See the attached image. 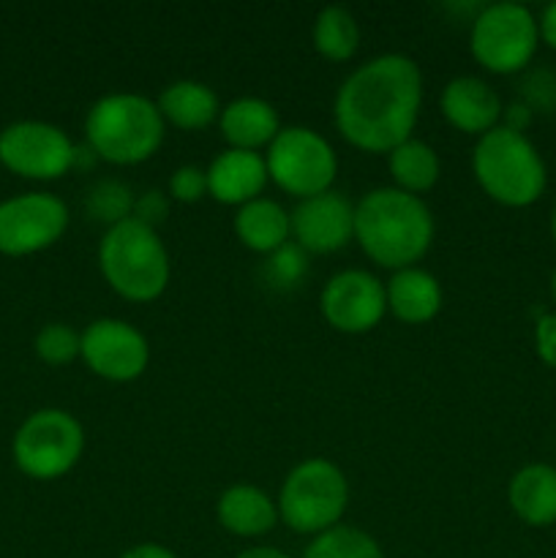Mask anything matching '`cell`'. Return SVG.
Returning a JSON list of instances; mask_svg holds the SVG:
<instances>
[{
    "label": "cell",
    "instance_id": "obj_18",
    "mask_svg": "<svg viewBox=\"0 0 556 558\" xmlns=\"http://www.w3.org/2000/svg\"><path fill=\"white\" fill-rule=\"evenodd\" d=\"M507 501L518 521L532 529H545L556 523V466L551 463H529L512 474L507 485Z\"/></svg>",
    "mask_w": 556,
    "mask_h": 558
},
{
    "label": "cell",
    "instance_id": "obj_1",
    "mask_svg": "<svg viewBox=\"0 0 556 558\" xmlns=\"http://www.w3.org/2000/svg\"><path fill=\"white\" fill-rule=\"evenodd\" d=\"M423 107V74L407 54H379L341 82L333 120L343 140L363 153H390L412 140Z\"/></svg>",
    "mask_w": 556,
    "mask_h": 558
},
{
    "label": "cell",
    "instance_id": "obj_22",
    "mask_svg": "<svg viewBox=\"0 0 556 558\" xmlns=\"http://www.w3.org/2000/svg\"><path fill=\"white\" fill-rule=\"evenodd\" d=\"M234 234L254 254H276L292 238V221L276 199L259 196V199L238 207Z\"/></svg>",
    "mask_w": 556,
    "mask_h": 558
},
{
    "label": "cell",
    "instance_id": "obj_8",
    "mask_svg": "<svg viewBox=\"0 0 556 558\" xmlns=\"http://www.w3.org/2000/svg\"><path fill=\"white\" fill-rule=\"evenodd\" d=\"M14 463L31 480H60L80 463L85 430L63 409H38L14 434Z\"/></svg>",
    "mask_w": 556,
    "mask_h": 558
},
{
    "label": "cell",
    "instance_id": "obj_20",
    "mask_svg": "<svg viewBox=\"0 0 556 558\" xmlns=\"http://www.w3.org/2000/svg\"><path fill=\"white\" fill-rule=\"evenodd\" d=\"M387 311L403 325H425L442 311V287L423 267L392 272L385 283Z\"/></svg>",
    "mask_w": 556,
    "mask_h": 558
},
{
    "label": "cell",
    "instance_id": "obj_16",
    "mask_svg": "<svg viewBox=\"0 0 556 558\" xmlns=\"http://www.w3.org/2000/svg\"><path fill=\"white\" fill-rule=\"evenodd\" d=\"M207 172V196L229 207H243L259 199L267 185V167L259 153L232 150L227 147L210 161Z\"/></svg>",
    "mask_w": 556,
    "mask_h": 558
},
{
    "label": "cell",
    "instance_id": "obj_13",
    "mask_svg": "<svg viewBox=\"0 0 556 558\" xmlns=\"http://www.w3.org/2000/svg\"><path fill=\"white\" fill-rule=\"evenodd\" d=\"M319 308L333 330L343 332V336H363L385 319V283L374 272L341 270L322 289Z\"/></svg>",
    "mask_w": 556,
    "mask_h": 558
},
{
    "label": "cell",
    "instance_id": "obj_30",
    "mask_svg": "<svg viewBox=\"0 0 556 558\" xmlns=\"http://www.w3.org/2000/svg\"><path fill=\"white\" fill-rule=\"evenodd\" d=\"M167 210H169V199L161 194V191H145L140 199H134V213H131V216H134L136 221L156 229V223L164 221Z\"/></svg>",
    "mask_w": 556,
    "mask_h": 558
},
{
    "label": "cell",
    "instance_id": "obj_28",
    "mask_svg": "<svg viewBox=\"0 0 556 558\" xmlns=\"http://www.w3.org/2000/svg\"><path fill=\"white\" fill-rule=\"evenodd\" d=\"M169 196L183 205H194V202L207 196V172L194 163H183L169 178Z\"/></svg>",
    "mask_w": 556,
    "mask_h": 558
},
{
    "label": "cell",
    "instance_id": "obj_33",
    "mask_svg": "<svg viewBox=\"0 0 556 558\" xmlns=\"http://www.w3.org/2000/svg\"><path fill=\"white\" fill-rule=\"evenodd\" d=\"M120 558H178V556L158 543H142V545H134V548L125 550Z\"/></svg>",
    "mask_w": 556,
    "mask_h": 558
},
{
    "label": "cell",
    "instance_id": "obj_9",
    "mask_svg": "<svg viewBox=\"0 0 556 558\" xmlns=\"http://www.w3.org/2000/svg\"><path fill=\"white\" fill-rule=\"evenodd\" d=\"M267 178L289 196H309L333 191L338 174V156L330 142L314 129L289 125L278 131L265 156Z\"/></svg>",
    "mask_w": 556,
    "mask_h": 558
},
{
    "label": "cell",
    "instance_id": "obj_34",
    "mask_svg": "<svg viewBox=\"0 0 556 558\" xmlns=\"http://www.w3.org/2000/svg\"><path fill=\"white\" fill-rule=\"evenodd\" d=\"M234 558H292L283 550L270 548V545H256V548H245L243 554H238Z\"/></svg>",
    "mask_w": 556,
    "mask_h": 558
},
{
    "label": "cell",
    "instance_id": "obj_2",
    "mask_svg": "<svg viewBox=\"0 0 556 558\" xmlns=\"http://www.w3.org/2000/svg\"><path fill=\"white\" fill-rule=\"evenodd\" d=\"M354 240L385 270L418 267L434 243V216L420 196L396 185L374 189L354 205Z\"/></svg>",
    "mask_w": 556,
    "mask_h": 558
},
{
    "label": "cell",
    "instance_id": "obj_32",
    "mask_svg": "<svg viewBox=\"0 0 556 558\" xmlns=\"http://www.w3.org/2000/svg\"><path fill=\"white\" fill-rule=\"evenodd\" d=\"M537 27H540V41H543L545 47L556 49V3L545 5L543 14H540L537 20Z\"/></svg>",
    "mask_w": 556,
    "mask_h": 558
},
{
    "label": "cell",
    "instance_id": "obj_14",
    "mask_svg": "<svg viewBox=\"0 0 556 558\" xmlns=\"http://www.w3.org/2000/svg\"><path fill=\"white\" fill-rule=\"evenodd\" d=\"M289 221L292 240L309 254H336L354 240V205L338 191L300 199Z\"/></svg>",
    "mask_w": 556,
    "mask_h": 558
},
{
    "label": "cell",
    "instance_id": "obj_3",
    "mask_svg": "<svg viewBox=\"0 0 556 558\" xmlns=\"http://www.w3.org/2000/svg\"><path fill=\"white\" fill-rule=\"evenodd\" d=\"M98 270L109 289L129 303H153L167 292L172 262L156 229L131 216L104 232Z\"/></svg>",
    "mask_w": 556,
    "mask_h": 558
},
{
    "label": "cell",
    "instance_id": "obj_17",
    "mask_svg": "<svg viewBox=\"0 0 556 558\" xmlns=\"http://www.w3.org/2000/svg\"><path fill=\"white\" fill-rule=\"evenodd\" d=\"M218 125H221V136L232 150L249 153H256L259 147H270V142L281 131L278 109L270 101L256 96L234 98L227 107H221Z\"/></svg>",
    "mask_w": 556,
    "mask_h": 558
},
{
    "label": "cell",
    "instance_id": "obj_31",
    "mask_svg": "<svg viewBox=\"0 0 556 558\" xmlns=\"http://www.w3.org/2000/svg\"><path fill=\"white\" fill-rule=\"evenodd\" d=\"M270 262H273L270 270L276 272L278 281H287L289 283V281H294V278H298L300 272L305 270L303 256H298V251L289 248V245H283L281 251H276Z\"/></svg>",
    "mask_w": 556,
    "mask_h": 558
},
{
    "label": "cell",
    "instance_id": "obj_24",
    "mask_svg": "<svg viewBox=\"0 0 556 558\" xmlns=\"http://www.w3.org/2000/svg\"><path fill=\"white\" fill-rule=\"evenodd\" d=\"M314 49L325 60L347 63L360 49V25L354 14L343 5H327L316 14L314 31H311Z\"/></svg>",
    "mask_w": 556,
    "mask_h": 558
},
{
    "label": "cell",
    "instance_id": "obj_29",
    "mask_svg": "<svg viewBox=\"0 0 556 558\" xmlns=\"http://www.w3.org/2000/svg\"><path fill=\"white\" fill-rule=\"evenodd\" d=\"M534 349H537V357L556 371V314L540 316L534 325Z\"/></svg>",
    "mask_w": 556,
    "mask_h": 558
},
{
    "label": "cell",
    "instance_id": "obj_11",
    "mask_svg": "<svg viewBox=\"0 0 556 558\" xmlns=\"http://www.w3.org/2000/svg\"><path fill=\"white\" fill-rule=\"evenodd\" d=\"M69 229V207L60 196L33 191L0 202V254L31 256L58 243Z\"/></svg>",
    "mask_w": 556,
    "mask_h": 558
},
{
    "label": "cell",
    "instance_id": "obj_35",
    "mask_svg": "<svg viewBox=\"0 0 556 558\" xmlns=\"http://www.w3.org/2000/svg\"><path fill=\"white\" fill-rule=\"evenodd\" d=\"M551 238H554L556 243V207H554V216H551Z\"/></svg>",
    "mask_w": 556,
    "mask_h": 558
},
{
    "label": "cell",
    "instance_id": "obj_21",
    "mask_svg": "<svg viewBox=\"0 0 556 558\" xmlns=\"http://www.w3.org/2000/svg\"><path fill=\"white\" fill-rule=\"evenodd\" d=\"M156 107L164 123L180 131H202L221 114V104L213 87L196 80H178L164 87Z\"/></svg>",
    "mask_w": 556,
    "mask_h": 558
},
{
    "label": "cell",
    "instance_id": "obj_15",
    "mask_svg": "<svg viewBox=\"0 0 556 558\" xmlns=\"http://www.w3.org/2000/svg\"><path fill=\"white\" fill-rule=\"evenodd\" d=\"M439 109L447 123L461 134L483 136L501 125V98L494 87L480 76H456L442 87Z\"/></svg>",
    "mask_w": 556,
    "mask_h": 558
},
{
    "label": "cell",
    "instance_id": "obj_19",
    "mask_svg": "<svg viewBox=\"0 0 556 558\" xmlns=\"http://www.w3.org/2000/svg\"><path fill=\"white\" fill-rule=\"evenodd\" d=\"M218 523L243 539L262 537L278 523V505L256 485H232L218 496Z\"/></svg>",
    "mask_w": 556,
    "mask_h": 558
},
{
    "label": "cell",
    "instance_id": "obj_27",
    "mask_svg": "<svg viewBox=\"0 0 556 558\" xmlns=\"http://www.w3.org/2000/svg\"><path fill=\"white\" fill-rule=\"evenodd\" d=\"M82 352V332H76L71 325L52 322L41 327L36 336V354L47 365H69L80 357Z\"/></svg>",
    "mask_w": 556,
    "mask_h": 558
},
{
    "label": "cell",
    "instance_id": "obj_23",
    "mask_svg": "<svg viewBox=\"0 0 556 558\" xmlns=\"http://www.w3.org/2000/svg\"><path fill=\"white\" fill-rule=\"evenodd\" d=\"M387 167H390L396 189L414 196L434 189L442 174V163L434 147L423 140H414V136L387 153Z\"/></svg>",
    "mask_w": 556,
    "mask_h": 558
},
{
    "label": "cell",
    "instance_id": "obj_26",
    "mask_svg": "<svg viewBox=\"0 0 556 558\" xmlns=\"http://www.w3.org/2000/svg\"><path fill=\"white\" fill-rule=\"evenodd\" d=\"M87 210H90L93 221L107 223V229L114 227L134 213L131 189L118 180H98L87 194Z\"/></svg>",
    "mask_w": 556,
    "mask_h": 558
},
{
    "label": "cell",
    "instance_id": "obj_36",
    "mask_svg": "<svg viewBox=\"0 0 556 558\" xmlns=\"http://www.w3.org/2000/svg\"><path fill=\"white\" fill-rule=\"evenodd\" d=\"M551 294H554V303H556V267H554V276H551Z\"/></svg>",
    "mask_w": 556,
    "mask_h": 558
},
{
    "label": "cell",
    "instance_id": "obj_5",
    "mask_svg": "<svg viewBox=\"0 0 556 558\" xmlns=\"http://www.w3.org/2000/svg\"><path fill=\"white\" fill-rule=\"evenodd\" d=\"M472 172L485 196L505 207H529L543 196L545 161L521 131L496 125L483 134L472 153Z\"/></svg>",
    "mask_w": 556,
    "mask_h": 558
},
{
    "label": "cell",
    "instance_id": "obj_10",
    "mask_svg": "<svg viewBox=\"0 0 556 558\" xmlns=\"http://www.w3.org/2000/svg\"><path fill=\"white\" fill-rule=\"evenodd\" d=\"M80 161L63 129L44 120H20L0 131V163L27 180H58Z\"/></svg>",
    "mask_w": 556,
    "mask_h": 558
},
{
    "label": "cell",
    "instance_id": "obj_12",
    "mask_svg": "<svg viewBox=\"0 0 556 558\" xmlns=\"http://www.w3.org/2000/svg\"><path fill=\"white\" fill-rule=\"evenodd\" d=\"M87 368L107 381L140 379L150 363V343L131 322L96 319L82 332V352Z\"/></svg>",
    "mask_w": 556,
    "mask_h": 558
},
{
    "label": "cell",
    "instance_id": "obj_7",
    "mask_svg": "<svg viewBox=\"0 0 556 558\" xmlns=\"http://www.w3.org/2000/svg\"><path fill=\"white\" fill-rule=\"evenodd\" d=\"M540 47L537 16L521 3H491L478 11L469 33L472 58L491 74H518Z\"/></svg>",
    "mask_w": 556,
    "mask_h": 558
},
{
    "label": "cell",
    "instance_id": "obj_4",
    "mask_svg": "<svg viewBox=\"0 0 556 558\" xmlns=\"http://www.w3.org/2000/svg\"><path fill=\"white\" fill-rule=\"evenodd\" d=\"M167 123L156 101L140 93H107L85 118L87 147L114 167H136L161 147Z\"/></svg>",
    "mask_w": 556,
    "mask_h": 558
},
{
    "label": "cell",
    "instance_id": "obj_25",
    "mask_svg": "<svg viewBox=\"0 0 556 558\" xmlns=\"http://www.w3.org/2000/svg\"><path fill=\"white\" fill-rule=\"evenodd\" d=\"M303 558H385L371 534L354 526H336L325 534H316L305 548Z\"/></svg>",
    "mask_w": 556,
    "mask_h": 558
},
{
    "label": "cell",
    "instance_id": "obj_6",
    "mask_svg": "<svg viewBox=\"0 0 556 558\" xmlns=\"http://www.w3.org/2000/svg\"><path fill=\"white\" fill-rule=\"evenodd\" d=\"M278 521L294 534H325L341 526L349 505L347 474L327 458H309L287 474L278 494Z\"/></svg>",
    "mask_w": 556,
    "mask_h": 558
}]
</instances>
